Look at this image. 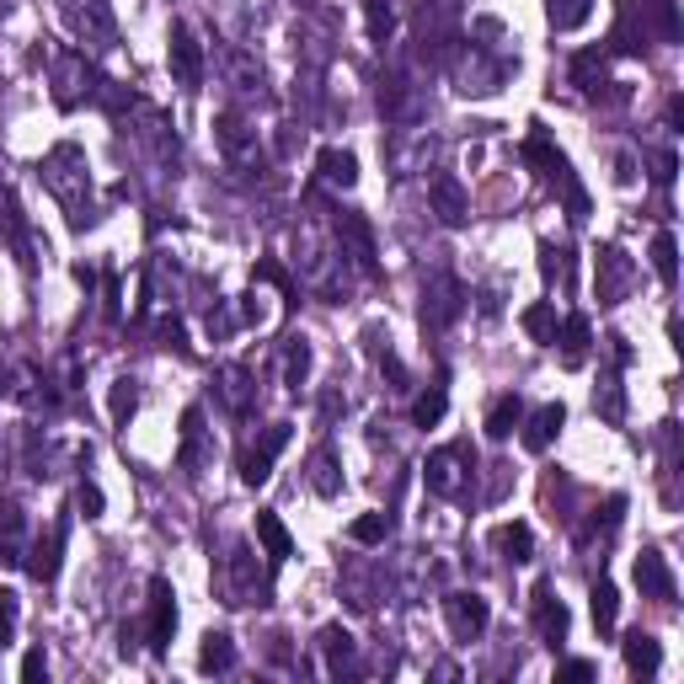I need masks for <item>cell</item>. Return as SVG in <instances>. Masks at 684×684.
Returning <instances> with one entry per match:
<instances>
[{
	"mask_svg": "<svg viewBox=\"0 0 684 684\" xmlns=\"http://www.w3.org/2000/svg\"><path fill=\"white\" fill-rule=\"evenodd\" d=\"M519 155H524L530 166H540V177H545V182H557V187H562V193H566V208H572V220H583V214H589V193L572 182V166H566L562 150L545 140V129H530V140H524V150H519Z\"/></svg>",
	"mask_w": 684,
	"mask_h": 684,
	"instance_id": "cell-2",
	"label": "cell"
},
{
	"mask_svg": "<svg viewBox=\"0 0 684 684\" xmlns=\"http://www.w3.org/2000/svg\"><path fill=\"white\" fill-rule=\"evenodd\" d=\"M289 439H295V428H289V422H273V428H263V439L246 449V460H241V481H246V487H268L273 460L289 449Z\"/></svg>",
	"mask_w": 684,
	"mask_h": 684,
	"instance_id": "cell-8",
	"label": "cell"
},
{
	"mask_svg": "<svg viewBox=\"0 0 684 684\" xmlns=\"http://www.w3.org/2000/svg\"><path fill=\"white\" fill-rule=\"evenodd\" d=\"M674 172H680V155H674V150H663V155H657V172H653V177L668 187V182H674Z\"/></svg>",
	"mask_w": 684,
	"mask_h": 684,
	"instance_id": "cell-48",
	"label": "cell"
},
{
	"mask_svg": "<svg viewBox=\"0 0 684 684\" xmlns=\"http://www.w3.org/2000/svg\"><path fill=\"white\" fill-rule=\"evenodd\" d=\"M64 535H70V524H54L49 535H38V545L28 551V572L38 578V583H54L60 578V566H64Z\"/></svg>",
	"mask_w": 684,
	"mask_h": 684,
	"instance_id": "cell-17",
	"label": "cell"
},
{
	"mask_svg": "<svg viewBox=\"0 0 684 684\" xmlns=\"http://www.w3.org/2000/svg\"><path fill=\"white\" fill-rule=\"evenodd\" d=\"M428 204H433V214L445 220V225H466L471 220V193L460 187V177H433L428 182Z\"/></svg>",
	"mask_w": 684,
	"mask_h": 684,
	"instance_id": "cell-16",
	"label": "cell"
},
{
	"mask_svg": "<svg viewBox=\"0 0 684 684\" xmlns=\"http://www.w3.org/2000/svg\"><path fill=\"white\" fill-rule=\"evenodd\" d=\"M545 17H551L557 32H572L594 17V0H545Z\"/></svg>",
	"mask_w": 684,
	"mask_h": 684,
	"instance_id": "cell-34",
	"label": "cell"
},
{
	"mask_svg": "<svg viewBox=\"0 0 684 684\" xmlns=\"http://www.w3.org/2000/svg\"><path fill=\"white\" fill-rule=\"evenodd\" d=\"M572 75H578V86L583 91H599V81H604V54H578Z\"/></svg>",
	"mask_w": 684,
	"mask_h": 684,
	"instance_id": "cell-43",
	"label": "cell"
},
{
	"mask_svg": "<svg viewBox=\"0 0 684 684\" xmlns=\"http://www.w3.org/2000/svg\"><path fill=\"white\" fill-rule=\"evenodd\" d=\"M305 481H310L316 498H337V492H343V471H337L331 449H316V455L305 460Z\"/></svg>",
	"mask_w": 684,
	"mask_h": 684,
	"instance_id": "cell-24",
	"label": "cell"
},
{
	"mask_svg": "<svg viewBox=\"0 0 684 684\" xmlns=\"http://www.w3.org/2000/svg\"><path fill=\"white\" fill-rule=\"evenodd\" d=\"M198 668H204V674H231V668H236V642H231V631H208L204 642H198Z\"/></svg>",
	"mask_w": 684,
	"mask_h": 684,
	"instance_id": "cell-23",
	"label": "cell"
},
{
	"mask_svg": "<svg viewBox=\"0 0 684 684\" xmlns=\"http://www.w3.org/2000/svg\"><path fill=\"white\" fill-rule=\"evenodd\" d=\"M445 621H449V636L455 642H477L487 621H492V604L471 589H460V594H445Z\"/></svg>",
	"mask_w": 684,
	"mask_h": 684,
	"instance_id": "cell-9",
	"label": "cell"
},
{
	"mask_svg": "<svg viewBox=\"0 0 684 684\" xmlns=\"http://www.w3.org/2000/svg\"><path fill=\"white\" fill-rule=\"evenodd\" d=\"M75 508H81L86 519H102V487H91V481H81V492H75Z\"/></svg>",
	"mask_w": 684,
	"mask_h": 684,
	"instance_id": "cell-46",
	"label": "cell"
},
{
	"mask_svg": "<svg viewBox=\"0 0 684 684\" xmlns=\"http://www.w3.org/2000/svg\"><path fill=\"white\" fill-rule=\"evenodd\" d=\"M589 610H594L599 636H610V631H615V621H621V594H615V583H610V578H594V589H589Z\"/></svg>",
	"mask_w": 684,
	"mask_h": 684,
	"instance_id": "cell-27",
	"label": "cell"
},
{
	"mask_svg": "<svg viewBox=\"0 0 684 684\" xmlns=\"http://www.w3.org/2000/svg\"><path fill=\"white\" fill-rule=\"evenodd\" d=\"M17 621H22V604H17V594H11V589H0V647L11 642Z\"/></svg>",
	"mask_w": 684,
	"mask_h": 684,
	"instance_id": "cell-44",
	"label": "cell"
},
{
	"mask_svg": "<svg viewBox=\"0 0 684 684\" xmlns=\"http://www.w3.org/2000/svg\"><path fill=\"white\" fill-rule=\"evenodd\" d=\"M621 653H625V668H631L636 680H653L657 668H663V642H657L653 631H631L621 642Z\"/></svg>",
	"mask_w": 684,
	"mask_h": 684,
	"instance_id": "cell-20",
	"label": "cell"
},
{
	"mask_svg": "<svg viewBox=\"0 0 684 684\" xmlns=\"http://www.w3.org/2000/svg\"><path fill=\"white\" fill-rule=\"evenodd\" d=\"M108 412H113V422H119V428H129V417L140 412V386H134V380H113Z\"/></svg>",
	"mask_w": 684,
	"mask_h": 684,
	"instance_id": "cell-39",
	"label": "cell"
},
{
	"mask_svg": "<svg viewBox=\"0 0 684 684\" xmlns=\"http://www.w3.org/2000/svg\"><path fill=\"white\" fill-rule=\"evenodd\" d=\"M653 268L668 289L680 284V241H674V231H657L653 236Z\"/></svg>",
	"mask_w": 684,
	"mask_h": 684,
	"instance_id": "cell-33",
	"label": "cell"
},
{
	"mask_svg": "<svg viewBox=\"0 0 684 684\" xmlns=\"http://www.w3.org/2000/svg\"><path fill=\"white\" fill-rule=\"evenodd\" d=\"M551 343H562V364L566 369H583L589 364V348H594V327H589V316H566L562 327H557V337Z\"/></svg>",
	"mask_w": 684,
	"mask_h": 684,
	"instance_id": "cell-19",
	"label": "cell"
},
{
	"mask_svg": "<svg viewBox=\"0 0 684 684\" xmlns=\"http://www.w3.org/2000/svg\"><path fill=\"white\" fill-rule=\"evenodd\" d=\"M471 477H477V449H471V445L433 449V455H428V466H422L428 492H439V498H466Z\"/></svg>",
	"mask_w": 684,
	"mask_h": 684,
	"instance_id": "cell-4",
	"label": "cell"
},
{
	"mask_svg": "<svg viewBox=\"0 0 684 684\" xmlns=\"http://www.w3.org/2000/svg\"><path fill=\"white\" fill-rule=\"evenodd\" d=\"M460 310H466V295H460V284L439 273V278H433V284L422 289V327H428V331H445L449 321L460 316Z\"/></svg>",
	"mask_w": 684,
	"mask_h": 684,
	"instance_id": "cell-12",
	"label": "cell"
},
{
	"mask_svg": "<svg viewBox=\"0 0 684 684\" xmlns=\"http://www.w3.org/2000/svg\"><path fill=\"white\" fill-rule=\"evenodd\" d=\"M310 364H316L310 343H305V337H289V348H284V386L289 390L305 386V380H310Z\"/></svg>",
	"mask_w": 684,
	"mask_h": 684,
	"instance_id": "cell-31",
	"label": "cell"
},
{
	"mask_svg": "<svg viewBox=\"0 0 684 684\" xmlns=\"http://www.w3.org/2000/svg\"><path fill=\"white\" fill-rule=\"evenodd\" d=\"M348 535H354V545H380L390 535V519L386 513H358L354 524H348Z\"/></svg>",
	"mask_w": 684,
	"mask_h": 684,
	"instance_id": "cell-40",
	"label": "cell"
},
{
	"mask_svg": "<svg viewBox=\"0 0 684 684\" xmlns=\"http://www.w3.org/2000/svg\"><path fill=\"white\" fill-rule=\"evenodd\" d=\"M22 680H49V653H43V647H32L28 657H22Z\"/></svg>",
	"mask_w": 684,
	"mask_h": 684,
	"instance_id": "cell-47",
	"label": "cell"
},
{
	"mask_svg": "<svg viewBox=\"0 0 684 684\" xmlns=\"http://www.w3.org/2000/svg\"><path fill=\"white\" fill-rule=\"evenodd\" d=\"M64 28L81 38V49H113L119 43V17L113 0H60Z\"/></svg>",
	"mask_w": 684,
	"mask_h": 684,
	"instance_id": "cell-3",
	"label": "cell"
},
{
	"mask_svg": "<svg viewBox=\"0 0 684 684\" xmlns=\"http://www.w3.org/2000/svg\"><path fill=\"white\" fill-rule=\"evenodd\" d=\"M540 273L551 278V284H562V289H572V246H540Z\"/></svg>",
	"mask_w": 684,
	"mask_h": 684,
	"instance_id": "cell-35",
	"label": "cell"
},
{
	"mask_svg": "<svg viewBox=\"0 0 684 684\" xmlns=\"http://www.w3.org/2000/svg\"><path fill=\"white\" fill-rule=\"evenodd\" d=\"M38 177H43V187L54 193V204L70 214V225L81 231V225H91V161L81 145H54L43 161H38Z\"/></svg>",
	"mask_w": 684,
	"mask_h": 684,
	"instance_id": "cell-1",
	"label": "cell"
},
{
	"mask_svg": "<svg viewBox=\"0 0 684 684\" xmlns=\"http://www.w3.org/2000/svg\"><path fill=\"white\" fill-rule=\"evenodd\" d=\"M177 466H182V471H198V466H204V412H198V407H187V412H182Z\"/></svg>",
	"mask_w": 684,
	"mask_h": 684,
	"instance_id": "cell-25",
	"label": "cell"
},
{
	"mask_svg": "<svg viewBox=\"0 0 684 684\" xmlns=\"http://www.w3.org/2000/svg\"><path fill=\"white\" fill-rule=\"evenodd\" d=\"M557 680L562 684H589V680H599V668L589 663V657H566L562 668H557Z\"/></svg>",
	"mask_w": 684,
	"mask_h": 684,
	"instance_id": "cell-45",
	"label": "cell"
},
{
	"mask_svg": "<svg viewBox=\"0 0 684 684\" xmlns=\"http://www.w3.org/2000/svg\"><path fill=\"white\" fill-rule=\"evenodd\" d=\"M91 64H86V49H60L54 54V102L60 108H81L91 96Z\"/></svg>",
	"mask_w": 684,
	"mask_h": 684,
	"instance_id": "cell-7",
	"label": "cell"
},
{
	"mask_svg": "<svg viewBox=\"0 0 684 684\" xmlns=\"http://www.w3.org/2000/svg\"><path fill=\"white\" fill-rule=\"evenodd\" d=\"M214 396H220V407H225V412L246 417V412H252V401H257L252 369H246V364H225V369L214 375Z\"/></svg>",
	"mask_w": 684,
	"mask_h": 684,
	"instance_id": "cell-15",
	"label": "cell"
},
{
	"mask_svg": "<svg viewBox=\"0 0 684 684\" xmlns=\"http://www.w3.org/2000/svg\"><path fill=\"white\" fill-rule=\"evenodd\" d=\"M364 28H369V43H386L390 32H396V11H390V0H364Z\"/></svg>",
	"mask_w": 684,
	"mask_h": 684,
	"instance_id": "cell-38",
	"label": "cell"
},
{
	"mask_svg": "<svg viewBox=\"0 0 684 684\" xmlns=\"http://www.w3.org/2000/svg\"><path fill=\"white\" fill-rule=\"evenodd\" d=\"M166 64H172V81L182 91L204 86V43L193 38L187 22H172V32H166Z\"/></svg>",
	"mask_w": 684,
	"mask_h": 684,
	"instance_id": "cell-5",
	"label": "cell"
},
{
	"mask_svg": "<svg viewBox=\"0 0 684 684\" xmlns=\"http://www.w3.org/2000/svg\"><path fill=\"white\" fill-rule=\"evenodd\" d=\"M257 594H268V578H257V557L236 545L225 557V604H263Z\"/></svg>",
	"mask_w": 684,
	"mask_h": 684,
	"instance_id": "cell-10",
	"label": "cell"
},
{
	"mask_svg": "<svg viewBox=\"0 0 684 684\" xmlns=\"http://www.w3.org/2000/svg\"><path fill=\"white\" fill-rule=\"evenodd\" d=\"M316 642H321V653H327V668H331V674L354 668V636H348L343 625H327V631H321Z\"/></svg>",
	"mask_w": 684,
	"mask_h": 684,
	"instance_id": "cell-32",
	"label": "cell"
},
{
	"mask_svg": "<svg viewBox=\"0 0 684 684\" xmlns=\"http://www.w3.org/2000/svg\"><path fill=\"white\" fill-rule=\"evenodd\" d=\"M631 257L621 246H599L594 252V289H599V305H621L625 299V284H631Z\"/></svg>",
	"mask_w": 684,
	"mask_h": 684,
	"instance_id": "cell-11",
	"label": "cell"
},
{
	"mask_svg": "<svg viewBox=\"0 0 684 684\" xmlns=\"http://www.w3.org/2000/svg\"><path fill=\"white\" fill-rule=\"evenodd\" d=\"M519 422H524V401L508 390V396H498V401L487 407V439H508Z\"/></svg>",
	"mask_w": 684,
	"mask_h": 684,
	"instance_id": "cell-29",
	"label": "cell"
},
{
	"mask_svg": "<svg viewBox=\"0 0 684 684\" xmlns=\"http://www.w3.org/2000/svg\"><path fill=\"white\" fill-rule=\"evenodd\" d=\"M257 284H273V289H278V295H284V305H295V299H299L295 278H289V273L278 268V263H257Z\"/></svg>",
	"mask_w": 684,
	"mask_h": 684,
	"instance_id": "cell-42",
	"label": "cell"
},
{
	"mask_svg": "<svg viewBox=\"0 0 684 684\" xmlns=\"http://www.w3.org/2000/svg\"><path fill=\"white\" fill-rule=\"evenodd\" d=\"M530 610H535L540 642H545V647H562L572 615H566V604L557 599V589H551V583H535V599H530Z\"/></svg>",
	"mask_w": 684,
	"mask_h": 684,
	"instance_id": "cell-13",
	"label": "cell"
},
{
	"mask_svg": "<svg viewBox=\"0 0 684 684\" xmlns=\"http://www.w3.org/2000/svg\"><path fill=\"white\" fill-rule=\"evenodd\" d=\"M519 327L530 331L535 343H551V337H557V305H551V299H535V305L519 316Z\"/></svg>",
	"mask_w": 684,
	"mask_h": 684,
	"instance_id": "cell-36",
	"label": "cell"
},
{
	"mask_svg": "<svg viewBox=\"0 0 684 684\" xmlns=\"http://www.w3.org/2000/svg\"><path fill=\"white\" fill-rule=\"evenodd\" d=\"M631 578H636V589L642 599H657V604H674V572H668V557L663 551H642L636 562H631Z\"/></svg>",
	"mask_w": 684,
	"mask_h": 684,
	"instance_id": "cell-14",
	"label": "cell"
},
{
	"mask_svg": "<svg viewBox=\"0 0 684 684\" xmlns=\"http://www.w3.org/2000/svg\"><path fill=\"white\" fill-rule=\"evenodd\" d=\"M445 412H449V396H445V386H433V390H422L412 401V422L417 428H433V422H445Z\"/></svg>",
	"mask_w": 684,
	"mask_h": 684,
	"instance_id": "cell-37",
	"label": "cell"
},
{
	"mask_svg": "<svg viewBox=\"0 0 684 684\" xmlns=\"http://www.w3.org/2000/svg\"><path fill=\"white\" fill-rule=\"evenodd\" d=\"M562 422H566V407H562V401H545V407L524 422V449H530V455H545V449H551V439L562 433Z\"/></svg>",
	"mask_w": 684,
	"mask_h": 684,
	"instance_id": "cell-21",
	"label": "cell"
},
{
	"mask_svg": "<svg viewBox=\"0 0 684 684\" xmlns=\"http://www.w3.org/2000/svg\"><path fill=\"white\" fill-rule=\"evenodd\" d=\"M492 545L503 551L508 562H530V557H535V535H530V524H519V519H513V524H498V530H492Z\"/></svg>",
	"mask_w": 684,
	"mask_h": 684,
	"instance_id": "cell-28",
	"label": "cell"
},
{
	"mask_svg": "<svg viewBox=\"0 0 684 684\" xmlns=\"http://www.w3.org/2000/svg\"><path fill=\"white\" fill-rule=\"evenodd\" d=\"M316 172H321V182H331V187H354L358 182V155L354 150H321L316 155Z\"/></svg>",
	"mask_w": 684,
	"mask_h": 684,
	"instance_id": "cell-26",
	"label": "cell"
},
{
	"mask_svg": "<svg viewBox=\"0 0 684 684\" xmlns=\"http://www.w3.org/2000/svg\"><path fill=\"white\" fill-rule=\"evenodd\" d=\"M337 236L354 246V257H358V268L364 273H375V236H369V225L358 220V214H343V225H337Z\"/></svg>",
	"mask_w": 684,
	"mask_h": 684,
	"instance_id": "cell-30",
	"label": "cell"
},
{
	"mask_svg": "<svg viewBox=\"0 0 684 684\" xmlns=\"http://www.w3.org/2000/svg\"><path fill=\"white\" fill-rule=\"evenodd\" d=\"M214 134H220V150H225V161H231V166H246V161H257V134H252V129H246L236 113H220Z\"/></svg>",
	"mask_w": 684,
	"mask_h": 684,
	"instance_id": "cell-18",
	"label": "cell"
},
{
	"mask_svg": "<svg viewBox=\"0 0 684 684\" xmlns=\"http://www.w3.org/2000/svg\"><path fill=\"white\" fill-rule=\"evenodd\" d=\"M594 407L604 412V422H621L625 417V396H621V380H615V375H604V386L594 390Z\"/></svg>",
	"mask_w": 684,
	"mask_h": 684,
	"instance_id": "cell-41",
	"label": "cell"
},
{
	"mask_svg": "<svg viewBox=\"0 0 684 684\" xmlns=\"http://www.w3.org/2000/svg\"><path fill=\"white\" fill-rule=\"evenodd\" d=\"M172 631H177V594H172V583H166V578H155V583H150L145 647L155 657H166V647H172Z\"/></svg>",
	"mask_w": 684,
	"mask_h": 684,
	"instance_id": "cell-6",
	"label": "cell"
},
{
	"mask_svg": "<svg viewBox=\"0 0 684 684\" xmlns=\"http://www.w3.org/2000/svg\"><path fill=\"white\" fill-rule=\"evenodd\" d=\"M257 540H263V551H268V562H273V566L295 557V535L284 530V519H278V513H268V508L257 513Z\"/></svg>",
	"mask_w": 684,
	"mask_h": 684,
	"instance_id": "cell-22",
	"label": "cell"
}]
</instances>
